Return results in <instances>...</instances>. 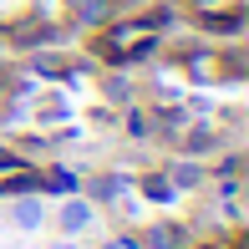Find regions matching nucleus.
Here are the masks:
<instances>
[{"label": "nucleus", "mask_w": 249, "mask_h": 249, "mask_svg": "<svg viewBox=\"0 0 249 249\" xmlns=\"http://www.w3.org/2000/svg\"><path fill=\"white\" fill-rule=\"evenodd\" d=\"M20 168H26V158L10 153V148H0V173H20Z\"/></svg>", "instance_id": "1a4fd4ad"}, {"label": "nucleus", "mask_w": 249, "mask_h": 249, "mask_svg": "<svg viewBox=\"0 0 249 249\" xmlns=\"http://www.w3.org/2000/svg\"><path fill=\"white\" fill-rule=\"evenodd\" d=\"M168 183H173V188H194V183H203V168H194V163H173V168H168Z\"/></svg>", "instance_id": "0eeeda50"}, {"label": "nucleus", "mask_w": 249, "mask_h": 249, "mask_svg": "<svg viewBox=\"0 0 249 249\" xmlns=\"http://www.w3.org/2000/svg\"><path fill=\"white\" fill-rule=\"evenodd\" d=\"M122 194V178H92L87 183V198H117Z\"/></svg>", "instance_id": "6e6552de"}, {"label": "nucleus", "mask_w": 249, "mask_h": 249, "mask_svg": "<svg viewBox=\"0 0 249 249\" xmlns=\"http://www.w3.org/2000/svg\"><path fill=\"white\" fill-rule=\"evenodd\" d=\"M194 5H198V10H209V5H224V0H194Z\"/></svg>", "instance_id": "9d476101"}, {"label": "nucleus", "mask_w": 249, "mask_h": 249, "mask_svg": "<svg viewBox=\"0 0 249 249\" xmlns=\"http://www.w3.org/2000/svg\"><path fill=\"white\" fill-rule=\"evenodd\" d=\"M198 26H203V31H213V36H239V31H244V5H239V0H234L229 10L209 5V10L198 16Z\"/></svg>", "instance_id": "f257e3e1"}, {"label": "nucleus", "mask_w": 249, "mask_h": 249, "mask_svg": "<svg viewBox=\"0 0 249 249\" xmlns=\"http://www.w3.org/2000/svg\"><path fill=\"white\" fill-rule=\"evenodd\" d=\"M142 198H153V203H173L178 188L168 183V173H148V178H142Z\"/></svg>", "instance_id": "20e7f679"}, {"label": "nucleus", "mask_w": 249, "mask_h": 249, "mask_svg": "<svg viewBox=\"0 0 249 249\" xmlns=\"http://www.w3.org/2000/svg\"><path fill=\"white\" fill-rule=\"evenodd\" d=\"M10 224H16V229H41V224H46V203H41L36 194H16V203H10Z\"/></svg>", "instance_id": "7ed1b4c3"}, {"label": "nucleus", "mask_w": 249, "mask_h": 249, "mask_svg": "<svg viewBox=\"0 0 249 249\" xmlns=\"http://www.w3.org/2000/svg\"><path fill=\"white\" fill-rule=\"evenodd\" d=\"M183 244V229L178 224H158V229H148V249H178Z\"/></svg>", "instance_id": "423d86ee"}, {"label": "nucleus", "mask_w": 249, "mask_h": 249, "mask_svg": "<svg viewBox=\"0 0 249 249\" xmlns=\"http://www.w3.org/2000/svg\"><path fill=\"white\" fill-rule=\"evenodd\" d=\"M10 36H16V46H51L56 31H51V26H16Z\"/></svg>", "instance_id": "39448f33"}, {"label": "nucleus", "mask_w": 249, "mask_h": 249, "mask_svg": "<svg viewBox=\"0 0 249 249\" xmlns=\"http://www.w3.org/2000/svg\"><path fill=\"white\" fill-rule=\"evenodd\" d=\"M203 249H219V244H203Z\"/></svg>", "instance_id": "9b49d317"}, {"label": "nucleus", "mask_w": 249, "mask_h": 249, "mask_svg": "<svg viewBox=\"0 0 249 249\" xmlns=\"http://www.w3.org/2000/svg\"><path fill=\"white\" fill-rule=\"evenodd\" d=\"M56 229H61L66 239L87 234V229H92V203H87V198H66V203H61V213H56Z\"/></svg>", "instance_id": "f03ea898"}]
</instances>
